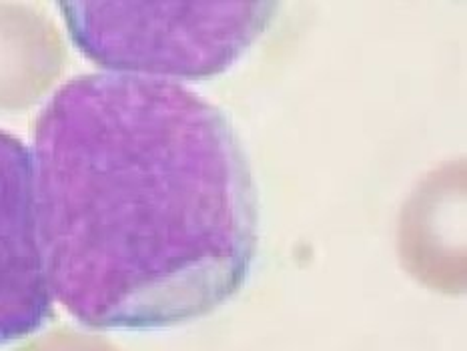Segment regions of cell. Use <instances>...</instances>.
Returning a JSON list of instances; mask_svg holds the SVG:
<instances>
[{
	"label": "cell",
	"mask_w": 467,
	"mask_h": 351,
	"mask_svg": "<svg viewBox=\"0 0 467 351\" xmlns=\"http://www.w3.org/2000/svg\"><path fill=\"white\" fill-rule=\"evenodd\" d=\"M50 314L33 155L23 140L0 130V347L35 334Z\"/></svg>",
	"instance_id": "obj_3"
},
{
	"label": "cell",
	"mask_w": 467,
	"mask_h": 351,
	"mask_svg": "<svg viewBox=\"0 0 467 351\" xmlns=\"http://www.w3.org/2000/svg\"><path fill=\"white\" fill-rule=\"evenodd\" d=\"M33 170L50 294L83 325L185 324L247 281L257 189L231 120L192 90L68 80L38 115Z\"/></svg>",
	"instance_id": "obj_1"
},
{
	"label": "cell",
	"mask_w": 467,
	"mask_h": 351,
	"mask_svg": "<svg viewBox=\"0 0 467 351\" xmlns=\"http://www.w3.org/2000/svg\"><path fill=\"white\" fill-rule=\"evenodd\" d=\"M68 35L117 75L211 78L247 53L277 3H60Z\"/></svg>",
	"instance_id": "obj_2"
},
{
	"label": "cell",
	"mask_w": 467,
	"mask_h": 351,
	"mask_svg": "<svg viewBox=\"0 0 467 351\" xmlns=\"http://www.w3.org/2000/svg\"><path fill=\"white\" fill-rule=\"evenodd\" d=\"M465 163L451 160L421 181L400 219L403 267L430 289H465Z\"/></svg>",
	"instance_id": "obj_4"
}]
</instances>
